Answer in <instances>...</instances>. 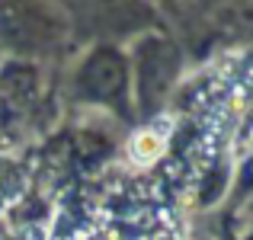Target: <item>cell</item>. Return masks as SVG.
<instances>
[{
	"label": "cell",
	"mask_w": 253,
	"mask_h": 240,
	"mask_svg": "<svg viewBox=\"0 0 253 240\" xmlns=\"http://www.w3.org/2000/svg\"><path fill=\"white\" fill-rule=\"evenodd\" d=\"M164 151H167V138H161L154 128H144V131H138V135L131 138L128 160L138 166V170H148V166H154L157 160L164 157Z\"/></svg>",
	"instance_id": "obj_1"
}]
</instances>
